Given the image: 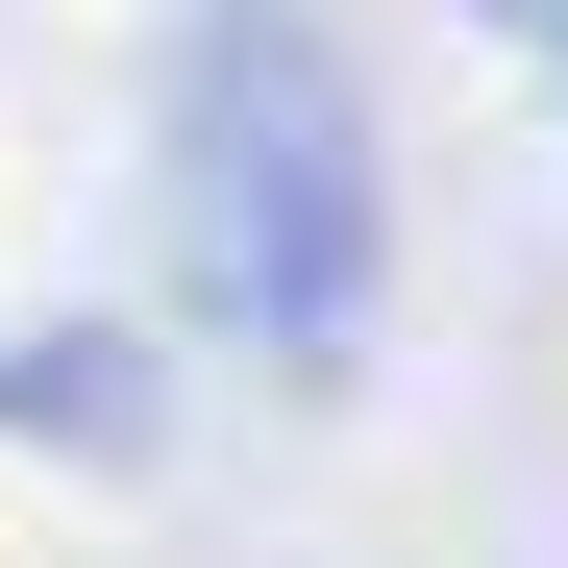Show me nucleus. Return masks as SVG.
I'll use <instances>...</instances> for the list:
<instances>
[{"label":"nucleus","mask_w":568,"mask_h":568,"mask_svg":"<svg viewBox=\"0 0 568 568\" xmlns=\"http://www.w3.org/2000/svg\"><path fill=\"white\" fill-rule=\"evenodd\" d=\"M173 420V371L124 346V322H26V346H0V445H74V469H124Z\"/></svg>","instance_id":"nucleus-2"},{"label":"nucleus","mask_w":568,"mask_h":568,"mask_svg":"<svg viewBox=\"0 0 568 568\" xmlns=\"http://www.w3.org/2000/svg\"><path fill=\"white\" fill-rule=\"evenodd\" d=\"M173 272L247 371L346 396L371 322H396V149H371V74L322 0H223L199 74H173Z\"/></svg>","instance_id":"nucleus-1"},{"label":"nucleus","mask_w":568,"mask_h":568,"mask_svg":"<svg viewBox=\"0 0 568 568\" xmlns=\"http://www.w3.org/2000/svg\"><path fill=\"white\" fill-rule=\"evenodd\" d=\"M544 50H568V0H544Z\"/></svg>","instance_id":"nucleus-4"},{"label":"nucleus","mask_w":568,"mask_h":568,"mask_svg":"<svg viewBox=\"0 0 568 568\" xmlns=\"http://www.w3.org/2000/svg\"><path fill=\"white\" fill-rule=\"evenodd\" d=\"M469 26H544V0H469Z\"/></svg>","instance_id":"nucleus-3"}]
</instances>
